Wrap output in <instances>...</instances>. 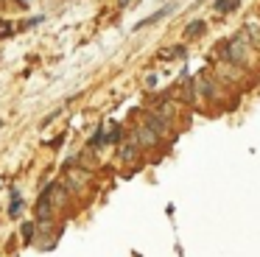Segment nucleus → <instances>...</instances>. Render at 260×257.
Instances as JSON below:
<instances>
[{"instance_id": "obj_1", "label": "nucleus", "mask_w": 260, "mask_h": 257, "mask_svg": "<svg viewBox=\"0 0 260 257\" xmlns=\"http://www.w3.org/2000/svg\"><path fill=\"white\" fill-rule=\"evenodd\" d=\"M137 143L140 145H146V148H151V145H157V140H159V134L154 132L151 126H146V123H143V126H137Z\"/></svg>"}, {"instance_id": "obj_2", "label": "nucleus", "mask_w": 260, "mask_h": 257, "mask_svg": "<svg viewBox=\"0 0 260 257\" xmlns=\"http://www.w3.org/2000/svg\"><path fill=\"white\" fill-rule=\"evenodd\" d=\"M226 59L243 61V45L241 42H230V48H226Z\"/></svg>"}, {"instance_id": "obj_3", "label": "nucleus", "mask_w": 260, "mask_h": 257, "mask_svg": "<svg viewBox=\"0 0 260 257\" xmlns=\"http://www.w3.org/2000/svg\"><path fill=\"white\" fill-rule=\"evenodd\" d=\"M146 126H151L157 134H162L165 128H168V126H165V120H162V117H157V115H148L146 117Z\"/></svg>"}, {"instance_id": "obj_4", "label": "nucleus", "mask_w": 260, "mask_h": 257, "mask_svg": "<svg viewBox=\"0 0 260 257\" xmlns=\"http://www.w3.org/2000/svg\"><path fill=\"white\" fill-rule=\"evenodd\" d=\"M187 37H199V34H204V22L202 20H196V22H190V25H187Z\"/></svg>"}, {"instance_id": "obj_5", "label": "nucleus", "mask_w": 260, "mask_h": 257, "mask_svg": "<svg viewBox=\"0 0 260 257\" xmlns=\"http://www.w3.org/2000/svg\"><path fill=\"white\" fill-rule=\"evenodd\" d=\"M120 156H123L126 162H132L137 156V145H123V148H120Z\"/></svg>"}, {"instance_id": "obj_6", "label": "nucleus", "mask_w": 260, "mask_h": 257, "mask_svg": "<svg viewBox=\"0 0 260 257\" xmlns=\"http://www.w3.org/2000/svg\"><path fill=\"white\" fill-rule=\"evenodd\" d=\"M238 6V0H218L215 3V11H230V9H235Z\"/></svg>"}, {"instance_id": "obj_7", "label": "nucleus", "mask_w": 260, "mask_h": 257, "mask_svg": "<svg viewBox=\"0 0 260 257\" xmlns=\"http://www.w3.org/2000/svg\"><path fill=\"white\" fill-rule=\"evenodd\" d=\"M23 238L28 240V243L34 240V223H31V221H28V223H23Z\"/></svg>"}, {"instance_id": "obj_8", "label": "nucleus", "mask_w": 260, "mask_h": 257, "mask_svg": "<svg viewBox=\"0 0 260 257\" xmlns=\"http://www.w3.org/2000/svg\"><path fill=\"white\" fill-rule=\"evenodd\" d=\"M146 87H148V89L157 87V76H148V78H146Z\"/></svg>"}, {"instance_id": "obj_9", "label": "nucleus", "mask_w": 260, "mask_h": 257, "mask_svg": "<svg viewBox=\"0 0 260 257\" xmlns=\"http://www.w3.org/2000/svg\"><path fill=\"white\" fill-rule=\"evenodd\" d=\"M17 3H20V6H25V3H31V0H17Z\"/></svg>"}]
</instances>
